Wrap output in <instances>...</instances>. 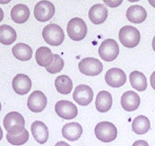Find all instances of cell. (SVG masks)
<instances>
[{
    "mask_svg": "<svg viewBox=\"0 0 155 146\" xmlns=\"http://www.w3.org/2000/svg\"><path fill=\"white\" fill-rule=\"evenodd\" d=\"M27 105L31 112L40 113L44 110L47 106V97L44 92L40 90H36L29 96Z\"/></svg>",
    "mask_w": 155,
    "mask_h": 146,
    "instance_id": "8fae6325",
    "label": "cell"
},
{
    "mask_svg": "<svg viewBox=\"0 0 155 146\" xmlns=\"http://www.w3.org/2000/svg\"><path fill=\"white\" fill-rule=\"evenodd\" d=\"M148 1H149V3L155 8V0H148Z\"/></svg>",
    "mask_w": 155,
    "mask_h": 146,
    "instance_id": "e575fe53",
    "label": "cell"
},
{
    "mask_svg": "<svg viewBox=\"0 0 155 146\" xmlns=\"http://www.w3.org/2000/svg\"><path fill=\"white\" fill-rule=\"evenodd\" d=\"M31 131L34 139L39 144H45L48 139V129L41 121H35L31 126Z\"/></svg>",
    "mask_w": 155,
    "mask_h": 146,
    "instance_id": "ac0fdd59",
    "label": "cell"
},
{
    "mask_svg": "<svg viewBox=\"0 0 155 146\" xmlns=\"http://www.w3.org/2000/svg\"><path fill=\"white\" fill-rule=\"evenodd\" d=\"M56 89L61 94H69L73 89V82L68 75H58L55 80Z\"/></svg>",
    "mask_w": 155,
    "mask_h": 146,
    "instance_id": "484cf974",
    "label": "cell"
},
{
    "mask_svg": "<svg viewBox=\"0 0 155 146\" xmlns=\"http://www.w3.org/2000/svg\"><path fill=\"white\" fill-rule=\"evenodd\" d=\"M128 1L131 2H138V1H140V0H128Z\"/></svg>",
    "mask_w": 155,
    "mask_h": 146,
    "instance_id": "74e56055",
    "label": "cell"
},
{
    "mask_svg": "<svg viewBox=\"0 0 155 146\" xmlns=\"http://www.w3.org/2000/svg\"><path fill=\"white\" fill-rule=\"evenodd\" d=\"M120 48L118 43L113 39H106L101 43L99 48L100 58L105 62H112L119 55Z\"/></svg>",
    "mask_w": 155,
    "mask_h": 146,
    "instance_id": "8992f818",
    "label": "cell"
},
{
    "mask_svg": "<svg viewBox=\"0 0 155 146\" xmlns=\"http://www.w3.org/2000/svg\"><path fill=\"white\" fill-rule=\"evenodd\" d=\"M119 39L120 42L126 48H134L140 42V33L135 27L126 25L120 29Z\"/></svg>",
    "mask_w": 155,
    "mask_h": 146,
    "instance_id": "6da1fadb",
    "label": "cell"
},
{
    "mask_svg": "<svg viewBox=\"0 0 155 146\" xmlns=\"http://www.w3.org/2000/svg\"><path fill=\"white\" fill-rule=\"evenodd\" d=\"M133 131L137 135H143L150 129V122L145 115H139L133 119L132 123Z\"/></svg>",
    "mask_w": 155,
    "mask_h": 146,
    "instance_id": "d4e9b609",
    "label": "cell"
},
{
    "mask_svg": "<svg viewBox=\"0 0 155 146\" xmlns=\"http://www.w3.org/2000/svg\"><path fill=\"white\" fill-rule=\"evenodd\" d=\"M63 68H64V60L58 54H53V63L48 68H46V71L50 74H56L60 72Z\"/></svg>",
    "mask_w": 155,
    "mask_h": 146,
    "instance_id": "83f0119b",
    "label": "cell"
},
{
    "mask_svg": "<svg viewBox=\"0 0 155 146\" xmlns=\"http://www.w3.org/2000/svg\"><path fill=\"white\" fill-rule=\"evenodd\" d=\"M42 36L46 43L53 46H60L65 39L63 29L56 24L46 25L42 31Z\"/></svg>",
    "mask_w": 155,
    "mask_h": 146,
    "instance_id": "7a4b0ae2",
    "label": "cell"
},
{
    "mask_svg": "<svg viewBox=\"0 0 155 146\" xmlns=\"http://www.w3.org/2000/svg\"><path fill=\"white\" fill-rule=\"evenodd\" d=\"M1 109H2V106H1V103H0V111H1Z\"/></svg>",
    "mask_w": 155,
    "mask_h": 146,
    "instance_id": "f35d334b",
    "label": "cell"
},
{
    "mask_svg": "<svg viewBox=\"0 0 155 146\" xmlns=\"http://www.w3.org/2000/svg\"><path fill=\"white\" fill-rule=\"evenodd\" d=\"M107 6L110 7H117L123 2V0H103Z\"/></svg>",
    "mask_w": 155,
    "mask_h": 146,
    "instance_id": "f1b7e54d",
    "label": "cell"
},
{
    "mask_svg": "<svg viewBox=\"0 0 155 146\" xmlns=\"http://www.w3.org/2000/svg\"><path fill=\"white\" fill-rule=\"evenodd\" d=\"M133 146H149V144L145 141H142V140H139V141H135L133 144Z\"/></svg>",
    "mask_w": 155,
    "mask_h": 146,
    "instance_id": "f546056e",
    "label": "cell"
},
{
    "mask_svg": "<svg viewBox=\"0 0 155 146\" xmlns=\"http://www.w3.org/2000/svg\"><path fill=\"white\" fill-rule=\"evenodd\" d=\"M17 38L16 32L12 26L2 24L0 26V42L6 46L12 45Z\"/></svg>",
    "mask_w": 155,
    "mask_h": 146,
    "instance_id": "cb8c5ba5",
    "label": "cell"
},
{
    "mask_svg": "<svg viewBox=\"0 0 155 146\" xmlns=\"http://www.w3.org/2000/svg\"><path fill=\"white\" fill-rule=\"evenodd\" d=\"M112 106V97L107 91L103 90L97 94L95 99V107L100 113H106Z\"/></svg>",
    "mask_w": 155,
    "mask_h": 146,
    "instance_id": "d6986e66",
    "label": "cell"
},
{
    "mask_svg": "<svg viewBox=\"0 0 155 146\" xmlns=\"http://www.w3.org/2000/svg\"><path fill=\"white\" fill-rule=\"evenodd\" d=\"M140 103V98L136 92L128 90L122 95L120 99L121 106L128 112L134 111L137 109Z\"/></svg>",
    "mask_w": 155,
    "mask_h": 146,
    "instance_id": "4fadbf2b",
    "label": "cell"
},
{
    "mask_svg": "<svg viewBox=\"0 0 155 146\" xmlns=\"http://www.w3.org/2000/svg\"><path fill=\"white\" fill-rule=\"evenodd\" d=\"M68 36L73 41H79L86 37L87 34V26L81 18L75 17L69 21L66 27Z\"/></svg>",
    "mask_w": 155,
    "mask_h": 146,
    "instance_id": "3957f363",
    "label": "cell"
},
{
    "mask_svg": "<svg viewBox=\"0 0 155 146\" xmlns=\"http://www.w3.org/2000/svg\"><path fill=\"white\" fill-rule=\"evenodd\" d=\"M55 14L54 5L48 0H42L36 4L34 7V16L38 21H48Z\"/></svg>",
    "mask_w": 155,
    "mask_h": 146,
    "instance_id": "ba28073f",
    "label": "cell"
},
{
    "mask_svg": "<svg viewBox=\"0 0 155 146\" xmlns=\"http://www.w3.org/2000/svg\"><path fill=\"white\" fill-rule=\"evenodd\" d=\"M3 17H4V13H3V11H2V8H0V22L2 21L3 19Z\"/></svg>",
    "mask_w": 155,
    "mask_h": 146,
    "instance_id": "d6a6232c",
    "label": "cell"
},
{
    "mask_svg": "<svg viewBox=\"0 0 155 146\" xmlns=\"http://www.w3.org/2000/svg\"><path fill=\"white\" fill-rule=\"evenodd\" d=\"M107 15L108 12L107 7L100 3L93 5L88 12L90 20L94 24H103L107 18Z\"/></svg>",
    "mask_w": 155,
    "mask_h": 146,
    "instance_id": "9a60e30c",
    "label": "cell"
},
{
    "mask_svg": "<svg viewBox=\"0 0 155 146\" xmlns=\"http://www.w3.org/2000/svg\"><path fill=\"white\" fill-rule=\"evenodd\" d=\"M93 97H94L93 90L87 85H78L73 93L74 100L82 106H86L89 105L93 101Z\"/></svg>",
    "mask_w": 155,
    "mask_h": 146,
    "instance_id": "30bf717a",
    "label": "cell"
},
{
    "mask_svg": "<svg viewBox=\"0 0 155 146\" xmlns=\"http://www.w3.org/2000/svg\"><path fill=\"white\" fill-rule=\"evenodd\" d=\"M94 134L98 140L105 143H109L116 140L117 128L111 122H100L95 126Z\"/></svg>",
    "mask_w": 155,
    "mask_h": 146,
    "instance_id": "5b68a950",
    "label": "cell"
},
{
    "mask_svg": "<svg viewBox=\"0 0 155 146\" xmlns=\"http://www.w3.org/2000/svg\"><path fill=\"white\" fill-rule=\"evenodd\" d=\"M13 55L20 61H28L32 56V49L27 44L17 43L12 48Z\"/></svg>",
    "mask_w": 155,
    "mask_h": 146,
    "instance_id": "7402d4cb",
    "label": "cell"
},
{
    "mask_svg": "<svg viewBox=\"0 0 155 146\" xmlns=\"http://www.w3.org/2000/svg\"><path fill=\"white\" fill-rule=\"evenodd\" d=\"M36 61L41 67L48 68L51 65L53 60V54L49 48L46 46H41L36 51Z\"/></svg>",
    "mask_w": 155,
    "mask_h": 146,
    "instance_id": "44dd1931",
    "label": "cell"
},
{
    "mask_svg": "<svg viewBox=\"0 0 155 146\" xmlns=\"http://www.w3.org/2000/svg\"><path fill=\"white\" fill-rule=\"evenodd\" d=\"M30 16V11L28 6L24 4H16L11 11V17L16 24H24Z\"/></svg>",
    "mask_w": 155,
    "mask_h": 146,
    "instance_id": "ffe728a7",
    "label": "cell"
},
{
    "mask_svg": "<svg viewBox=\"0 0 155 146\" xmlns=\"http://www.w3.org/2000/svg\"><path fill=\"white\" fill-rule=\"evenodd\" d=\"M105 81L112 88H120L127 81V76L123 70L113 68L109 69L105 74Z\"/></svg>",
    "mask_w": 155,
    "mask_h": 146,
    "instance_id": "7c38bea8",
    "label": "cell"
},
{
    "mask_svg": "<svg viewBox=\"0 0 155 146\" xmlns=\"http://www.w3.org/2000/svg\"><path fill=\"white\" fill-rule=\"evenodd\" d=\"M152 47H153V51H154V52H155V36H154V37L153 38Z\"/></svg>",
    "mask_w": 155,
    "mask_h": 146,
    "instance_id": "d590c367",
    "label": "cell"
},
{
    "mask_svg": "<svg viewBox=\"0 0 155 146\" xmlns=\"http://www.w3.org/2000/svg\"><path fill=\"white\" fill-rule=\"evenodd\" d=\"M12 0H0V4H7L9 3Z\"/></svg>",
    "mask_w": 155,
    "mask_h": 146,
    "instance_id": "836d02e7",
    "label": "cell"
},
{
    "mask_svg": "<svg viewBox=\"0 0 155 146\" xmlns=\"http://www.w3.org/2000/svg\"><path fill=\"white\" fill-rule=\"evenodd\" d=\"M2 136H3V132H2V130L0 127V141L2 139Z\"/></svg>",
    "mask_w": 155,
    "mask_h": 146,
    "instance_id": "8d00e7d4",
    "label": "cell"
},
{
    "mask_svg": "<svg viewBox=\"0 0 155 146\" xmlns=\"http://www.w3.org/2000/svg\"><path fill=\"white\" fill-rule=\"evenodd\" d=\"M129 80L132 87L139 92H143L147 89V79L140 71H133L129 75Z\"/></svg>",
    "mask_w": 155,
    "mask_h": 146,
    "instance_id": "603a6c76",
    "label": "cell"
},
{
    "mask_svg": "<svg viewBox=\"0 0 155 146\" xmlns=\"http://www.w3.org/2000/svg\"><path fill=\"white\" fill-rule=\"evenodd\" d=\"M150 85H151V87L155 90V71L152 73V75H150Z\"/></svg>",
    "mask_w": 155,
    "mask_h": 146,
    "instance_id": "4dcf8cb0",
    "label": "cell"
},
{
    "mask_svg": "<svg viewBox=\"0 0 155 146\" xmlns=\"http://www.w3.org/2000/svg\"><path fill=\"white\" fill-rule=\"evenodd\" d=\"M3 126L7 133H19L24 130L25 121L21 114L15 111L9 112L4 117Z\"/></svg>",
    "mask_w": 155,
    "mask_h": 146,
    "instance_id": "277c9868",
    "label": "cell"
},
{
    "mask_svg": "<svg viewBox=\"0 0 155 146\" xmlns=\"http://www.w3.org/2000/svg\"><path fill=\"white\" fill-rule=\"evenodd\" d=\"M55 111L61 119L70 120L78 114V108L73 102L66 100L58 101L55 104Z\"/></svg>",
    "mask_w": 155,
    "mask_h": 146,
    "instance_id": "9c48e42d",
    "label": "cell"
},
{
    "mask_svg": "<svg viewBox=\"0 0 155 146\" xmlns=\"http://www.w3.org/2000/svg\"><path fill=\"white\" fill-rule=\"evenodd\" d=\"M12 88L17 94H27L31 90V79L24 74H18L12 80Z\"/></svg>",
    "mask_w": 155,
    "mask_h": 146,
    "instance_id": "5bb4252c",
    "label": "cell"
},
{
    "mask_svg": "<svg viewBox=\"0 0 155 146\" xmlns=\"http://www.w3.org/2000/svg\"><path fill=\"white\" fill-rule=\"evenodd\" d=\"M55 146H70V145L68 143L65 142V141H59V142H58V143L56 144Z\"/></svg>",
    "mask_w": 155,
    "mask_h": 146,
    "instance_id": "1f68e13d",
    "label": "cell"
},
{
    "mask_svg": "<svg viewBox=\"0 0 155 146\" xmlns=\"http://www.w3.org/2000/svg\"><path fill=\"white\" fill-rule=\"evenodd\" d=\"M7 140L10 144H12V145H23L29 140V133L28 130L24 128V131L19 132V133H7Z\"/></svg>",
    "mask_w": 155,
    "mask_h": 146,
    "instance_id": "4316f807",
    "label": "cell"
},
{
    "mask_svg": "<svg viewBox=\"0 0 155 146\" xmlns=\"http://www.w3.org/2000/svg\"><path fill=\"white\" fill-rule=\"evenodd\" d=\"M62 136L70 141H78L82 134V127L78 123L72 122L64 125L62 127Z\"/></svg>",
    "mask_w": 155,
    "mask_h": 146,
    "instance_id": "e0dca14e",
    "label": "cell"
},
{
    "mask_svg": "<svg viewBox=\"0 0 155 146\" xmlns=\"http://www.w3.org/2000/svg\"><path fill=\"white\" fill-rule=\"evenodd\" d=\"M126 17L133 24H141L147 17L146 10L140 5H133L127 9Z\"/></svg>",
    "mask_w": 155,
    "mask_h": 146,
    "instance_id": "2e32d148",
    "label": "cell"
},
{
    "mask_svg": "<svg viewBox=\"0 0 155 146\" xmlns=\"http://www.w3.org/2000/svg\"><path fill=\"white\" fill-rule=\"evenodd\" d=\"M78 68L83 75L94 76L99 75L103 71L104 66L99 59L88 57L80 61L78 63Z\"/></svg>",
    "mask_w": 155,
    "mask_h": 146,
    "instance_id": "52a82bcc",
    "label": "cell"
}]
</instances>
